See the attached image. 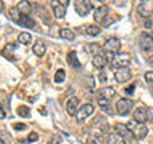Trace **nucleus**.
<instances>
[{"label":"nucleus","mask_w":153,"mask_h":144,"mask_svg":"<svg viewBox=\"0 0 153 144\" xmlns=\"http://www.w3.org/2000/svg\"><path fill=\"white\" fill-rule=\"evenodd\" d=\"M132 90H134V86H129V88L126 90V93H132Z\"/></svg>","instance_id":"35"},{"label":"nucleus","mask_w":153,"mask_h":144,"mask_svg":"<svg viewBox=\"0 0 153 144\" xmlns=\"http://www.w3.org/2000/svg\"><path fill=\"white\" fill-rule=\"evenodd\" d=\"M37 139H38V134H37L35 131H33V133H30V134L27 136V141H29V142H35Z\"/></svg>","instance_id":"28"},{"label":"nucleus","mask_w":153,"mask_h":144,"mask_svg":"<svg viewBox=\"0 0 153 144\" xmlns=\"http://www.w3.org/2000/svg\"><path fill=\"white\" fill-rule=\"evenodd\" d=\"M93 114H94V106L91 104V103H88V104H83V106L78 109V112H76L75 117H76V120H78V122H83V120L89 118Z\"/></svg>","instance_id":"6"},{"label":"nucleus","mask_w":153,"mask_h":144,"mask_svg":"<svg viewBox=\"0 0 153 144\" xmlns=\"http://www.w3.org/2000/svg\"><path fill=\"white\" fill-rule=\"evenodd\" d=\"M102 110H104L105 114H108V115L113 114V110H112V107H110V106H105V107H102Z\"/></svg>","instance_id":"33"},{"label":"nucleus","mask_w":153,"mask_h":144,"mask_svg":"<svg viewBox=\"0 0 153 144\" xmlns=\"http://www.w3.org/2000/svg\"><path fill=\"white\" fill-rule=\"evenodd\" d=\"M113 96H117V91L115 88L112 86H105L99 91V96H97V103L100 107H105V106H108V103L113 99Z\"/></svg>","instance_id":"2"},{"label":"nucleus","mask_w":153,"mask_h":144,"mask_svg":"<svg viewBox=\"0 0 153 144\" xmlns=\"http://www.w3.org/2000/svg\"><path fill=\"white\" fill-rule=\"evenodd\" d=\"M5 115H7V114H5V109H3V104H2V103H0V120H2V118H5Z\"/></svg>","instance_id":"34"},{"label":"nucleus","mask_w":153,"mask_h":144,"mask_svg":"<svg viewBox=\"0 0 153 144\" xmlns=\"http://www.w3.org/2000/svg\"><path fill=\"white\" fill-rule=\"evenodd\" d=\"M0 144H7V142H5V141H3V139H2V138H0Z\"/></svg>","instance_id":"37"},{"label":"nucleus","mask_w":153,"mask_h":144,"mask_svg":"<svg viewBox=\"0 0 153 144\" xmlns=\"http://www.w3.org/2000/svg\"><path fill=\"white\" fill-rule=\"evenodd\" d=\"M115 133H118L120 136H123V138H126V136H129V130H128V127L126 125H123V123H117L115 125Z\"/></svg>","instance_id":"20"},{"label":"nucleus","mask_w":153,"mask_h":144,"mask_svg":"<svg viewBox=\"0 0 153 144\" xmlns=\"http://www.w3.org/2000/svg\"><path fill=\"white\" fill-rule=\"evenodd\" d=\"M132 110V101L128 98H120L117 101V114L121 115V117H126V115L131 114Z\"/></svg>","instance_id":"3"},{"label":"nucleus","mask_w":153,"mask_h":144,"mask_svg":"<svg viewBox=\"0 0 153 144\" xmlns=\"http://www.w3.org/2000/svg\"><path fill=\"white\" fill-rule=\"evenodd\" d=\"M140 48L143 51H152L153 50V35L148 32H143L140 35Z\"/></svg>","instance_id":"9"},{"label":"nucleus","mask_w":153,"mask_h":144,"mask_svg":"<svg viewBox=\"0 0 153 144\" xmlns=\"http://www.w3.org/2000/svg\"><path fill=\"white\" fill-rule=\"evenodd\" d=\"M86 34L96 37V35H99V34H100V27L99 26H88V27H86Z\"/></svg>","instance_id":"24"},{"label":"nucleus","mask_w":153,"mask_h":144,"mask_svg":"<svg viewBox=\"0 0 153 144\" xmlns=\"http://www.w3.org/2000/svg\"><path fill=\"white\" fill-rule=\"evenodd\" d=\"M147 120L148 122L153 120V109H147Z\"/></svg>","instance_id":"31"},{"label":"nucleus","mask_w":153,"mask_h":144,"mask_svg":"<svg viewBox=\"0 0 153 144\" xmlns=\"http://www.w3.org/2000/svg\"><path fill=\"white\" fill-rule=\"evenodd\" d=\"M21 26L24 27H27V29H32V27H35V21L30 18V16H21V19L18 21Z\"/></svg>","instance_id":"19"},{"label":"nucleus","mask_w":153,"mask_h":144,"mask_svg":"<svg viewBox=\"0 0 153 144\" xmlns=\"http://www.w3.org/2000/svg\"><path fill=\"white\" fill-rule=\"evenodd\" d=\"M69 3V2H53V13H54V16L57 19H61V18H64V14H65V5Z\"/></svg>","instance_id":"11"},{"label":"nucleus","mask_w":153,"mask_h":144,"mask_svg":"<svg viewBox=\"0 0 153 144\" xmlns=\"http://www.w3.org/2000/svg\"><path fill=\"white\" fill-rule=\"evenodd\" d=\"M99 128H100V131H102V133H107V131H108L107 122H105V120H102V123H99Z\"/></svg>","instance_id":"27"},{"label":"nucleus","mask_w":153,"mask_h":144,"mask_svg":"<svg viewBox=\"0 0 153 144\" xmlns=\"http://www.w3.org/2000/svg\"><path fill=\"white\" fill-rule=\"evenodd\" d=\"M137 11L143 18H150L153 14V2H150V0H143V2H140L139 7H137Z\"/></svg>","instance_id":"7"},{"label":"nucleus","mask_w":153,"mask_h":144,"mask_svg":"<svg viewBox=\"0 0 153 144\" xmlns=\"http://www.w3.org/2000/svg\"><path fill=\"white\" fill-rule=\"evenodd\" d=\"M32 50H33V53H35L38 58H40V56H43V55L46 53V45H45V43H43L42 40H37Z\"/></svg>","instance_id":"17"},{"label":"nucleus","mask_w":153,"mask_h":144,"mask_svg":"<svg viewBox=\"0 0 153 144\" xmlns=\"http://www.w3.org/2000/svg\"><path fill=\"white\" fill-rule=\"evenodd\" d=\"M107 144H126V139L123 136H120L118 133H110L108 138H107Z\"/></svg>","instance_id":"16"},{"label":"nucleus","mask_w":153,"mask_h":144,"mask_svg":"<svg viewBox=\"0 0 153 144\" xmlns=\"http://www.w3.org/2000/svg\"><path fill=\"white\" fill-rule=\"evenodd\" d=\"M13 128L14 130H24V128H26V123H14Z\"/></svg>","instance_id":"32"},{"label":"nucleus","mask_w":153,"mask_h":144,"mask_svg":"<svg viewBox=\"0 0 153 144\" xmlns=\"http://www.w3.org/2000/svg\"><path fill=\"white\" fill-rule=\"evenodd\" d=\"M61 142V136L59 134H53V138L50 139V144H59Z\"/></svg>","instance_id":"29"},{"label":"nucleus","mask_w":153,"mask_h":144,"mask_svg":"<svg viewBox=\"0 0 153 144\" xmlns=\"http://www.w3.org/2000/svg\"><path fill=\"white\" fill-rule=\"evenodd\" d=\"M126 127H128V130H129V133L131 134H134L137 139H143L147 136V127H145V123H139V122H136V120H132V122H128L126 123Z\"/></svg>","instance_id":"1"},{"label":"nucleus","mask_w":153,"mask_h":144,"mask_svg":"<svg viewBox=\"0 0 153 144\" xmlns=\"http://www.w3.org/2000/svg\"><path fill=\"white\" fill-rule=\"evenodd\" d=\"M120 48H121V42H120L118 38H115V37L107 38V40H105V43H104V50H105V53L118 55V53H120Z\"/></svg>","instance_id":"5"},{"label":"nucleus","mask_w":153,"mask_h":144,"mask_svg":"<svg viewBox=\"0 0 153 144\" xmlns=\"http://www.w3.org/2000/svg\"><path fill=\"white\" fill-rule=\"evenodd\" d=\"M18 114L21 115V117H29V115H30V109L26 107V106H19V107H18Z\"/></svg>","instance_id":"25"},{"label":"nucleus","mask_w":153,"mask_h":144,"mask_svg":"<svg viewBox=\"0 0 153 144\" xmlns=\"http://www.w3.org/2000/svg\"><path fill=\"white\" fill-rule=\"evenodd\" d=\"M152 90H153V86H152Z\"/></svg>","instance_id":"38"},{"label":"nucleus","mask_w":153,"mask_h":144,"mask_svg":"<svg viewBox=\"0 0 153 144\" xmlns=\"http://www.w3.org/2000/svg\"><path fill=\"white\" fill-rule=\"evenodd\" d=\"M131 79V70L128 69V67H124V69H117L115 72V80L118 82V83H124V82H128Z\"/></svg>","instance_id":"12"},{"label":"nucleus","mask_w":153,"mask_h":144,"mask_svg":"<svg viewBox=\"0 0 153 144\" xmlns=\"http://www.w3.org/2000/svg\"><path fill=\"white\" fill-rule=\"evenodd\" d=\"M3 10V2H0V11Z\"/></svg>","instance_id":"36"},{"label":"nucleus","mask_w":153,"mask_h":144,"mask_svg":"<svg viewBox=\"0 0 153 144\" xmlns=\"http://www.w3.org/2000/svg\"><path fill=\"white\" fill-rule=\"evenodd\" d=\"M107 13H108V7L107 5H100V7H97L94 10V19L97 22H100L102 19L107 18Z\"/></svg>","instance_id":"13"},{"label":"nucleus","mask_w":153,"mask_h":144,"mask_svg":"<svg viewBox=\"0 0 153 144\" xmlns=\"http://www.w3.org/2000/svg\"><path fill=\"white\" fill-rule=\"evenodd\" d=\"M93 3L91 2H86V0H80V2L75 3V11L80 14V16H86L91 10H93Z\"/></svg>","instance_id":"8"},{"label":"nucleus","mask_w":153,"mask_h":144,"mask_svg":"<svg viewBox=\"0 0 153 144\" xmlns=\"http://www.w3.org/2000/svg\"><path fill=\"white\" fill-rule=\"evenodd\" d=\"M145 80L150 82V83H153V70H148L145 74Z\"/></svg>","instance_id":"30"},{"label":"nucleus","mask_w":153,"mask_h":144,"mask_svg":"<svg viewBox=\"0 0 153 144\" xmlns=\"http://www.w3.org/2000/svg\"><path fill=\"white\" fill-rule=\"evenodd\" d=\"M67 62L74 67V69H76V67H80V61L78 58H76V53L75 51H70L69 55H67Z\"/></svg>","instance_id":"18"},{"label":"nucleus","mask_w":153,"mask_h":144,"mask_svg":"<svg viewBox=\"0 0 153 144\" xmlns=\"http://www.w3.org/2000/svg\"><path fill=\"white\" fill-rule=\"evenodd\" d=\"M129 62H131V58H129L128 53H118L112 59V67L113 69H124V67L129 66Z\"/></svg>","instance_id":"4"},{"label":"nucleus","mask_w":153,"mask_h":144,"mask_svg":"<svg viewBox=\"0 0 153 144\" xmlns=\"http://www.w3.org/2000/svg\"><path fill=\"white\" fill-rule=\"evenodd\" d=\"M61 37L65 38V40H74V38H75V32L70 31V29H62V31H61Z\"/></svg>","instance_id":"23"},{"label":"nucleus","mask_w":153,"mask_h":144,"mask_svg":"<svg viewBox=\"0 0 153 144\" xmlns=\"http://www.w3.org/2000/svg\"><path fill=\"white\" fill-rule=\"evenodd\" d=\"M80 109V99L76 98V96H72V98L65 103V110L69 115H76V112H78Z\"/></svg>","instance_id":"10"},{"label":"nucleus","mask_w":153,"mask_h":144,"mask_svg":"<svg viewBox=\"0 0 153 144\" xmlns=\"http://www.w3.org/2000/svg\"><path fill=\"white\" fill-rule=\"evenodd\" d=\"M16 8H18V11L21 13V16H29V13L32 11V3L30 2H24L22 0V2L18 3Z\"/></svg>","instance_id":"15"},{"label":"nucleus","mask_w":153,"mask_h":144,"mask_svg":"<svg viewBox=\"0 0 153 144\" xmlns=\"http://www.w3.org/2000/svg\"><path fill=\"white\" fill-rule=\"evenodd\" d=\"M10 16H11L14 21H19V19H21V13L18 11V8H11L10 10Z\"/></svg>","instance_id":"26"},{"label":"nucleus","mask_w":153,"mask_h":144,"mask_svg":"<svg viewBox=\"0 0 153 144\" xmlns=\"http://www.w3.org/2000/svg\"><path fill=\"white\" fill-rule=\"evenodd\" d=\"M65 80V70L64 69H57L56 74H54V82L56 83H62Z\"/></svg>","instance_id":"22"},{"label":"nucleus","mask_w":153,"mask_h":144,"mask_svg":"<svg viewBox=\"0 0 153 144\" xmlns=\"http://www.w3.org/2000/svg\"><path fill=\"white\" fill-rule=\"evenodd\" d=\"M32 40V35L29 32H21L19 34V37H18V42L21 43V45H29Z\"/></svg>","instance_id":"21"},{"label":"nucleus","mask_w":153,"mask_h":144,"mask_svg":"<svg viewBox=\"0 0 153 144\" xmlns=\"http://www.w3.org/2000/svg\"><path fill=\"white\" fill-rule=\"evenodd\" d=\"M134 120L139 123L147 122V109L142 107V106H139L137 109H134Z\"/></svg>","instance_id":"14"}]
</instances>
